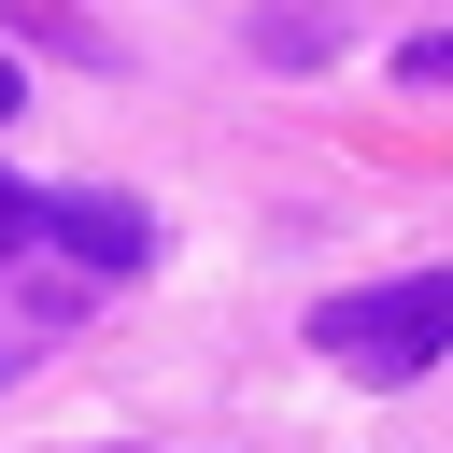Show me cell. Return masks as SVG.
<instances>
[{
    "instance_id": "8992f818",
    "label": "cell",
    "mask_w": 453,
    "mask_h": 453,
    "mask_svg": "<svg viewBox=\"0 0 453 453\" xmlns=\"http://www.w3.org/2000/svg\"><path fill=\"white\" fill-rule=\"evenodd\" d=\"M0 368H14V340H0Z\"/></svg>"
},
{
    "instance_id": "6da1fadb",
    "label": "cell",
    "mask_w": 453,
    "mask_h": 453,
    "mask_svg": "<svg viewBox=\"0 0 453 453\" xmlns=\"http://www.w3.org/2000/svg\"><path fill=\"white\" fill-rule=\"evenodd\" d=\"M311 354L354 368V382H425L453 354V269H411V283H354L311 311Z\"/></svg>"
},
{
    "instance_id": "277c9868",
    "label": "cell",
    "mask_w": 453,
    "mask_h": 453,
    "mask_svg": "<svg viewBox=\"0 0 453 453\" xmlns=\"http://www.w3.org/2000/svg\"><path fill=\"white\" fill-rule=\"evenodd\" d=\"M28 241H42V198H28V184H0V255H28Z\"/></svg>"
},
{
    "instance_id": "3957f363",
    "label": "cell",
    "mask_w": 453,
    "mask_h": 453,
    "mask_svg": "<svg viewBox=\"0 0 453 453\" xmlns=\"http://www.w3.org/2000/svg\"><path fill=\"white\" fill-rule=\"evenodd\" d=\"M396 71H411V85H453V28H411V42H396Z\"/></svg>"
},
{
    "instance_id": "7a4b0ae2",
    "label": "cell",
    "mask_w": 453,
    "mask_h": 453,
    "mask_svg": "<svg viewBox=\"0 0 453 453\" xmlns=\"http://www.w3.org/2000/svg\"><path fill=\"white\" fill-rule=\"evenodd\" d=\"M42 241H57V255H85V269H142V255H156V212H142V198L71 184V198H42Z\"/></svg>"
},
{
    "instance_id": "5b68a950",
    "label": "cell",
    "mask_w": 453,
    "mask_h": 453,
    "mask_svg": "<svg viewBox=\"0 0 453 453\" xmlns=\"http://www.w3.org/2000/svg\"><path fill=\"white\" fill-rule=\"evenodd\" d=\"M14 99H28V71H14V57H0V127H14Z\"/></svg>"
},
{
    "instance_id": "52a82bcc",
    "label": "cell",
    "mask_w": 453,
    "mask_h": 453,
    "mask_svg": "<svg viewBox=\"0 0 453 453\" xmlns=\"http://www.w3.org/2000/svg\"><path fill=\"white\" fill-rule=\"evenodd\" d=\"M113 453H127V439H113Z\"/></svg>"
}]
</instances>
